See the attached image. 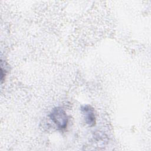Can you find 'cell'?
I'll list each match as a JSON object with an SVG mask.
<instances>
[{"mask_svg":"<svg viewBox=\"0 0 151 151\" xmlns=\"http://www.w3.org/2000/svg\"><path fill=\"white\" fill-rule=\"evenodd\" d=\"M81 111L84 114L86 123L90 126H94L95 124L96 119L93 109L90 106H85L81 107Z\"/></svg>","mask_w":151,"mask_h":151,"instance_id":"7a4b0ae2","label":"cell"},{"mask_svg":"<svg viewBox=\"0 0 151 151\" xmlns=\"http://www.w3.org/2000/svg\"><path fill=\"white\" fill-rule=\"evenodd\" d=\"M50 119L60 129H65L68 124V117L61 107L54 108L50 115Z\"/></svg>","mask_w":151,"mask_h":151,"instance_id":"6da1fadb","label":"cell"}]
</instances>
